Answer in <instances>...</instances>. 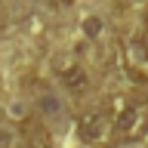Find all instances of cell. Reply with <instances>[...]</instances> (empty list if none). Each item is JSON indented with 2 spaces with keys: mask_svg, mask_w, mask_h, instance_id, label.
I'll return each instance as SVG.
<instances>
[{
  "mask_svg": "<svg viewBox=\"0 0 148 148\" xmlns=\"http://www.w3.org/2000/svg\"><path fill=\"white\" fill-rule=\"evenodd\" d=\"M62 83L68 92H86L90 90V71L83 65H68L62 71Z\"/></svg>",
  "mask_w": 148,
  "mask_h": 148,
  "instance_id": "5",
  "label": "cell"
},
{
  "mask_svg": "<svg viewBox=\"0 0 148 148\" xmlns=\"http://www.w3.org/2000/svg\"><path fill=\"white\" fill-rule=\"evenodd\" d=\"M123 68H127V74L136 77V80L148 77V43L142 37H133L127 43V49H123Z\"/></svg>",
  "mask_w": 148,
  "mask_h": 148,
  "instance_id": "3",
  "label": "cell"
},
{
  "mask_svg": "<svg viewBox=\"0 0 148 148\" xmlns=\"http://www.w3.org/2000/svg\"><path fill=\"white\" fill-rule=\"evenodd\" d=\"M80 31H83L86 37H99V34H102V18H99V16H86V18L80 22Z\"/></svg>",
  "mask_w": 148,
  "mask_h": 148,
  "instance_id": "6",
  "label": "cell"
},
{
  "mask_svg": "<svg viewBox=\"0 0 148 148\" xmlns=\"http://www.w3.org/2000/svg\"><path fill=\"white\" fill-rule=\"evenodd\" d=\"M111 130H114V120H111L105 111H90V114L77 123V133H80V139L86 142V145L105 142V139L111 136Z\"/></svg>",
  "mask_w": 148,
  "mask_h": 148,
  "instance_id": "2",
  "label": "cell"
},
{
  "mask_svg": "<svg viewBox=\"0 0 148 148\" xmlns=\"http://www.w3.org/2000/svg\"><path fill=\"white\" fill-rule=\"evenodd\" d=\"M18 136H16V130H9V127H0V148H16Z\"/></svg>",
  "mask_w": 148,
  "mask_h": 148,
  "instance_id": "7",
  "label": "cell"
},
{
  "mask_svg": "<svg viewBox=\"0 0 148 148\" xmlns=\"http://www.w3.org/2000/svg\"><path fill=\"white\" fill-rule=\"evenodd\" d=\"M40 108H43V111H46V114H56V111L62 108V105H59V102H56V99H53V96H46V99H43V102H40Z\"/></svg>",
  "mask_w": 148,
  "mask_h": 148,
  "instance_id": "8",
  "label": "cell"
},
{
  "mask_svg": "<svg viewBox=\"0 0 148 148\" xmlns=\"http://www.w3.org/2000/svg\"><path fill=\"white\" fill-rule=\"evenodd\" d=\"M22 139H25L28 148H53L49 130H46L43 123H37V120H25V123H22Z\"/></svg>",
  "mask_w": 148,
  "mask_h": 148,
  "instance_id": "4",
  "label": "cell"
},
{
  "mask_svg": "<svg viewBox=\"0 0 148 148\" xmlns=\"http://www.w3.org/2000/svg\"><path fill=\"white\" fill-rule=\"evenodd\" d=\"M145 127H148V114H145V108L142 105H123V108L117 111V117H114V133H117L120 139H139L142 133H145Z\"/></svg>",
  "mask_w": 148,
  "mask_h": 148,
  "instance_id": "1",
  "label": "cell"
}]
</instances>
